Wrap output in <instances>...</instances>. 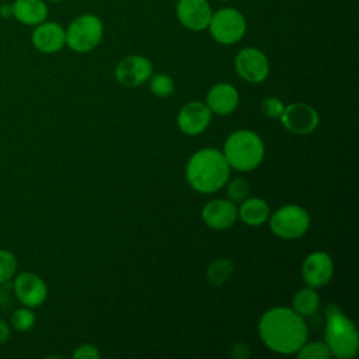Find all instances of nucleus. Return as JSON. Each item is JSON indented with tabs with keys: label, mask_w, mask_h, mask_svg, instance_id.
Here are the masks:
<instances>
[{
	"label": "nucleus",
	"mask_w": 359,
	"mask_h": 359,
	"mask_svg": "<svg viewBox=\"0 0 359 359\" xmlns=\"http://www.w3.org/2000/svg\"><path fill=\"white\" fill-rule=\"evenodd\" d=\"M325 344L339 359H351L359 351L358 330L335 303H328L325 309Z\"/></svg>",
	"instance_id": "nucleus-3"
},
{
	"label": "nucleus",
	"mask_w": 359,
	"mask_h": 359,
	"mask_svg": "<svg viewBox=\"0 0 359 359\" xmlns=\"http://www.w3.org/2000/svg\"><path fill=\"white\" fill-rule=\"evenodd\" d=\"M296 353L300 359H328L331 356L330 348L325 342H304Z\"/></svg>",
	"instance_id": "nucleus-25"
},
{
	"label": "nucleus",
	"mask_w": 359,
	"mask_h": 359,
	"mask_svg": "<svg viewBox=\"0 0 359 359\" xmlns=\"http://www.w3.org/2000/svg\"><path fill=\"white\" fill-rule=\"evenodd\" d=\"M234 69L243 80L248 83H262L269 74V62L262 50L247 46L236 55Z\"/></svg>",
	"instance_id": "nucleus-8"
},
{
	"label": "nucleus",
	"mask_w": 359,
	"mask_h": 359,
	"mask_svg": "<svg viewBox=\"0 0 359 359\" xmlns=\"http://www.w3.org/2000/svg\"><path fill=\"white\" fill-rule=\"evenodd\" d=\"M17 268H18L17 257L11 251L6 248H0V285L10 282L15 276Z\"/></svg>",
	"instance_id": "nucleus-23"
},
{
	"label": "nucleus",
	"mask_w": 359,
	"mask_h": 359,
	"mask_svg": "<svg viewBox=\"0 0 359 359\" xmlns=\"http://www.w3.org/2000/svg\"><path fill=\"white\" fill-rule=\"evenodd\" d=\"M318 307L320 296L317 294L314 287H302L294 293L292 300V309L303 318L313 316L318 310Z\"/></svg>",
	"instance_id": "nucleus-20"
},
{
	"label": "nucleus",
	"mask_w": 359,
	"mask_h": 359,
	"mask_svg": "<svg viewBox=\"0 0 359 359\" xmlns=\"http://www.w3.org/2000/svg\"><path fill=\"white\" fill-rule=\"evenodd\" d=\"M264 143L261 137L248 129H240L229 135L224 143L223 154L230 165L238 171H251L257 168L264 158Z\"/></svg>",
	"instance_id": "nucleus-4"
},
{
	"label": "nucleus",
	"mask_w": 359,
	"mask_h": 359,
	"mask_svg": "<svg viewBox=\"0 0 359 359\" xmlns=\"http://www.w3.org/2000/svg\"><path fill=\"white\" fill-rule=\"evenodd\" d=\"M334 273V262L327 252L316 251L309 254L302 264L303 280L310 287H321L327 285Z\"/></svg>",
	"instance_id": "nucleus-13"
},
{
	"label": "nucleus",
	"mask_w": 359,
	"mask_h": 359,
	"mask_svg": "<svg viewBox=\"0 0 359 359\" xmlns=\"http://www.w3.org/2000/svg\"><path fill=\"white\" fill-rule=\"evenodd\" d=\"M237 206L230 199H215L202 209V220L213 230H226L237 220Z\"/></svg>",
	"instance_id": "nucleus-16"
},
{
	"label": "nucleus",
	"mask_w": 359,
	"mask_h": 359,
	"mask_svg": "<svg viewBox=\"0 0 359 359\" xmlns=\"http://www.w3.org/2000/svg\"><path fill=\"white\" fill-rule=\"evenodd\" d=\"M0 13L1 15L6 18V17H11V4H3L1 8H0Z\"/></svg>",
	"instance_id": "nucleus-31"
},
{
	"label": "nucleus",
	"mask_w": 359,
	"mask_h": 359,
	"mask_svg": "<svg viewBox=\"0 0 359 359\" xmlns=\"http://www.w3.org/2000/svg\"><path fill=\"white\" fill-rule=\"evenodd\" d=\"M206 29L215 42L220 45H234L245 35L247 21L237 8L223 7L212 13Z\"/></svg>",
	"instance_id": "nucleus-6"
},
{
	"label": "nucleus",
	"mask_w": 359,
	"mask_h": 359,
	"mask_svg": "<svg viewBox=\"0 0 359 359\" xmlns=\"http://www.w3.org/2000/svg\"><path fill=\"white\" fill-rule=\"evenodd\" d=\"M250 194V184L244 178H234L227 185V195L229 199L234 203L243 202Z\"/></svg>",
	"instance_id": "nucleus-26"
},
{
	"label": "nucleus",
	"mask_w": 359,
	"mask_h": 359,
	"mask_svg": "<svg viewBox=\"0 0 359 359\" xmlns=\"http://www.w3.org/2000/svg\"><path fill=\"white\" fill-rule=\"evenodd\" d=\"M206 105L213 114L229 115L238 105V93L229 83L215 84L206 94Z\"/></svg>",
	"instance_id": "nucleus-17"
},
{
	"label": "nucleus",
	"mask_w": 359,
	"mask_h": 359,
	"mask_svg": "<svg viewBox=\"0 0 359 359\" xmlns=\"http://www.w3.org/2000/svg\"><path fill=\"white\" fill-rule=\"evenodd\" d=\"M237 215L248 226H261L269 217V206L261 198H245L237 209Z\"/></svg>",
	"instance_id": "nucleus-19"
},
{
	"label": "nucleus",
	"mask_w": 359,
	"mask_h": 359,
	"mask_svg": "<svg viewBox=\"0 0 359 359\" xmlns=\"http://www.w3.org/2000/svg\"><path fill=\"white\" fill-rule=\"evenodd\" d=\"M309 226V213L299 205H285L275 210L269 219L272 233L285 240L300 238L306 234Z\"/></svg>",
	"instance_id": "nucleus-7"
},
{
	"label": "nucleus",
	"mask_w": 359,
	"mask_h": 359,
	"mask_svg": "<svg viewBox=\"0 0 359 359\" xmlns=\"http://www.w3.org/2000/svg\"><path fill=\"white\" fill-rule=\"evenodd\" d=\"M31 42L34 48L41 53H56L66 45L65 28L55 21H43L35 25L31 34Z\"/></svg>",
	"instance_id": "nucleus-14"
},
{
	"label": "nucleus",
	"mask_w": 359,
	"mask_h": 359,
	"mask_svg": "<svg viewBox=\"0 0 359 359\" xmlns=\"http://www.w3.org/2000/svg\"><path fill=\"white\" fill-rule=\"evenodd\" d=\"M283 104L276 97H266L262 101V112L269 118H279L283 112Z\"/></svg>",
	"instance_id": "nucleus-27"
},
{
	"label": "nucleus",
	"mask_w": 359,
	"mask_h": 359,
	"mask_svg": "<svg viewBox=\"0 0 359 359\" xmlns=\"http://www.w3.org/2000/svg\"><path fill=\"white\" fill-rule=\"evenodd\" d=\"M233 355L238 359H243V358H247L250 356V349L247 345H243V344H237L233 346Z\"/></svg>",
	"instance_id": "nucleus-30"
},
{
	"label": "nucleus",
	"mask_w": 359,
	"mask_h": 359,
	"mask_svg": "<svg viewBox=\"0 0 359 359\" xmlns=\"http://www.w3.org/2000/svg\"><path fill=\"white\" fill-rule=\"evenodd\" d=\"M46 1H50V3H59V1H62V0H46Z\"/></svg>",
	"instance_id": "nucleus-32"
},
{
	"label": "nucleus",
	"mask_w": 359,
	"mask_h": 359,
	"mask_svg": "<svg viewBox=\"0 0 359 359\" xmlns=\"http://www.w3.org/2000/svg\"><path fill=\"white\" fill-rule=\"evenodd\" d=\"M212 7L208 0H177L175 17L180 24L192 32L205 31L212 17Z\"/></svg>",
	"instance_id": "nucleus-10"
},
{
	"label": "nucleus",
	"mask_w": 359,
	"mask_h": 359,
	"mask_svg": "<svg viewBox=\"0 0 359 359\" xmlns=\"http://www.w3.org/2000/svg\"><path fill=\"white\" fill-rule=\"evenodd\" d=\"M13 289L17 300L22 306L31 309L42 306L48 297V286L45 280L34 272L15 273L13 278Z\"/></svg>",
	"instance_id": "nucleus-9"
},
{
	"label": "nucleus",
	"mask_w": 359,
	"mask_h": 359,
	"mask_svg": "<svg viewBox=\"0 0 359 359\" xmlns=\"http://www.w3.org/2000/svg\"><path fill=\"white\" fill-rule=\"evenodd\" d=\"M212 111L203 102L194 101L185 104L177 116V125L185 135L196 136L202 133L210 122Z\"/></svg>",
	"instance_id": "nucleus-15"
},
{
	"label": "nucleus",
	"mask_w": 359,
	"mask_h": 359,
	"mask_svg": "<svg viewBox=\"0 0 359 359\" xmlns=\"http://www.w3.org/2000/svg\"><path fill=\"white\" fill-rule=\"evenodd\" d=\"M35 323H36L35 313L32 311L31 307H27V306H22L14 310L10 318V325L20 332H27L32 330Z\"/></svg>",
	"instance_id": "nucleus-22"
},
{
	"label": "nucleus",
	"mask_w": 359,
	"mask_h": 359,
	"mask_svg": "<svg viewBox=\"0 0 359 359\" xmlns=\"http://www.w3.org/2000/svg\"><path fill=\"white\" fill-rule=\"evenodd\" d=\"M231 273H233V264H231V261H229L226 258L215 259L208 266V271H206L208 280L213 286H219V285L226 283L230 279Z\"/></svg>",
	"instance_id": "nucleus-21"
},
{
	"label": "nucleus",
	"mask_w": 359,
	"mask_h": 359,
	"mask_svg": "<svg viewBox=\"0 0 359 359\" xmlns=\"http://www.w3.org/2000/svg\"><path fill=\"white\" fill-rule=\"evenodd\" d=\"M261 341L276 353H296L307 339L304 318L289 307L266 310L258 323Z\"/></svg>",
	"instance_id": "nucleus-1"
},
{
	"label": "nucleus",
	"mask_w": 359,
	"mask_h": 359,
	"mask_svg": "<svg viewBox=\"0 0 359 359\" xmlns=\"http://www.w3.org/2000/svg\"><path fill=\"white\" fill-rule=\"evenodd\" d=\"M66 32V45L77 53H87L97 48L104 35V24L95 14L86 13L76 17Z\"/></svg>",
	"instance_id": "nucleus-5"
},
{
	"label": "nucleus",
	"mask_w": 359,
	"mask_h": 359,
	"mask_svg": "<svg viewBox=\"0 0 359 359\" xmlns=\"http://www.w3.org/2000/svg\"><path fill=\"white\" fill-rule=\"evenodd\" d=\"M11 17L24 25L35 27L46 20L48 6L45 0H14Z\"/></svg>",
	"instance_id": "nucleus-18"
},
{
	"label": "nucleus",
	"mask_w": 359,
	"mask_h": 359,
	"mask_svg": "<svg viewBox=\"0 0 359 359\" xmlns=\"http://www.w3.org/2000/svg\"><path fill=\"white\" fill-rule=\"evenodd\" d=\"M151 74L153 65L142 55H129L121 59L115 67V77L125 87H137L146 83Z\"/></svg>",
	"instance_id": "nucleus-12"
},
{
	"label": "nucleus",
	"mask_w": 359,
	"mask_h": 359,
	"mask_svg": "<svg viewBox=\"0 0 359 359\" xmlns=\"http://www.w3.org/2000/svg\"><path fill=\"white\" fill-rule=\"evenodd\" d=\"M150 91L157 97H168L174 91V81L168 74L157 73L151 74L149 79Z\"/></svg>",
	"instance_id": "nucleus-24"
},
{
	"label": "nucleus",
	"mask_w": 359,
	"mask_h": 359,
	"mask_svg": "<svg viewBox=\"0 0 359 359\" xmlns=\"http://www.w3.org/2000/svg\"><path fill=\"white\" fill-rule=\"evenodd\" d=\"M282 125L292 133L309 135L320 123V116L317 111L304 102H294L283 108L279 116Z\"/></svg>",
	"instance_id": "nucleus-11"
},
{
	"label": "nucleus",
	"mask_w": 359,
	"mask_h": 359,
	"mask_svg": "<svg viewBox=\"0 0 359 359\" xmlns=\"http://www.w3.org/2000/svg\"><path fill=\"white\" fill-rule=\"evenodd\" d=\"M10 337H11V325L6 320L0 318V344L7 342Z\"/></svg>",
	"instance_id": "nucleus-29"
},
{
	"label": "nucleus",
	"mask_w": 359,
	"mask_h": 359,
	"mask_svg": "<svg viewBox=\"0 0 359 359\" xmlns=\"http://www.w3.org/2000/svg\"><path fill=\"white\" fill-rule=\"evenodd\" d=\"M219 1H230V0H219Z\"/></svg>",
	"instance_id": "nucleus-33"
},
{
	"label": "nucleus",
	"mask_w": 359,
	"mask_h": 359,
	"mask_svg": "<svg viewBox=\"0 0 359 359\" xmlns=\"http://www.w3.org/2000/svg\"><path fill=\"white\" fill-rule=\"evenodd\" d=\"M101 356L100 351L90 344H83L80 346H77L73 352V358L74 359H98Z\"/></svg>",
	"instance_id": "nucleus-28"
},
{
	"label": "nucleus",
	"mask_w": 359,
	"mask_h": 359,
	"mask_svg": "<svg viewBox=\"0 0 359 359\" xmlns=\"http://www.w3.org/2000/svg\"><path fill=\"white\" fill-rule=\"evenodd\" d=\"M229 175L230 165L224 154L216 149H202L194 153L185 168L188 184L201 194L219 191L227 182Z\"/></svg>",
	"instance_id": "nucleus-2"
}]
</instances>
